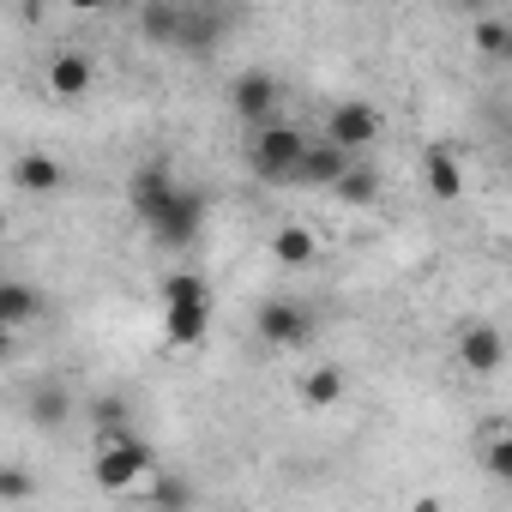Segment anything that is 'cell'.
I'll return each instance as SVG.
<instances>
[{
    "label": "cell",
    "mask_w": 512,
    "mask_h": 512,
    "mask_svg": "<svg viewBox=\"0 0 512 512\" xmlns=\"http://www.w3.org/2000/svg\"><path fill=\"white\" fill-rule=\"evenodd\" d=\"M127 199H133L139 223L151 229V241H163V247H187V241H199V229H205V193L187 187V181H175L169 163L133 169Z\"/></svg>",
    "instance_id": "obj_1"
},
{
    "label": "cell",
    "mask_w": 512,
    "mask_h": 512,
    "mask_svg": "<svg viewBox=\"0 0 512 512\" xmlns=\"http://www.w3.org/2000/svg\"><path fill=\"white\" fill-rule=\"evenodd\" d=\"M211 332V284L199 272H169L163 278V338L175 350H193L205 344Z\"/></svg>",
    "instance_id": "obj_2"
},
{
    "label": "cell",
    "mask_w": 512,
    "mask_h": 512,
    "mask_svg": "<svg viewBox=\"0 0 512 512\" xmlns=\"http://www.w3.org/2000/svg\"><path fill=\"white\" fill-rule=\"evenodd\" d=\"M151 470H157V452H151L139 434H127V428H109L103 446H97V464H91V476H97L103 494H127V488L145 482Z\"/></svg>",
    "instance_id": "obj_3"
},
{
    "label": "cell",
    "mask_w": 512,
    "mask_h": 512,
    "mask_svg": "<svg viewBox=\"0 0 512 512\" xmlns=\"http://www.w3.org/2000/svg\"><path fill=\"white\" fill-rule=\"evenodd\" d=\"M302 145H308V133L272 115V121H260V127H253L247 163H253V175H260V181H290V175H296V157H302Z\"/></svg>",
    "instance_id": "obj_4"
},
{
    "label": "cell",
    "mask_w": 512,
    "mask_h": 512,
    "mask_svg": "<svg viewBox=\"0 0 512 512\" xmlns=\"http://www.w3.org/2000/svg\"><path fill=\"white\" fill-rule=\"evenodd\" d=\"M380 127H386V121H380V109H374V103H362V97H350V103H338V109L326 115V139H332V145H344L350 157H356V151H368V145L380 139Z\"/></svg>",
    "instance_id": "obj_5"
},
{
    "label": "cell",
    "mask_w": 512,
    "mask_h": 512,
    "mask_svg": "<svg viewBox=\"0 0 512 512\" xmlns=\"http://www.w3.org/2000/svg\"><path fill=\"white\" fill-rule=\"evenodd\" d=\"M278 103H284V85H278L272 73H260V67H253V73H241V79L229 85V109H235L247 127L272 121V115H278Z\"/></svg>",
    "instance_id": "obj_6"
},
{
    "label": "cell",
    "mask_w": 512,
    "mask_h": 512,
    "mask_svg": "<svg viewBox=\"0 0 512 512\" xmlns=\"http://www.w3.org/2000/svg\"><path fill=\"white\" fill-rule=\"evenodd\" d=\"M253 326H260V338H266L272 350H302V344L314 338V314H308L302 302H266Z\"/></svg>",
    "instance_id": "obj_7"
},
{
    "label": "cell",
    "mask_w": 512,
    "mask_h": 512,
    "mask_svg": "<svg viewBox=\"0 0 512 512\" xmlns=\"http://www.w3.org/2000/svg\"><path fill=\"white\" fill-rule=\"evenodd\" d=\"M458 362H464V374L494 380V374L506 368V338H500L494 326H464V338H458Z\"/></svg>",
    "instance_id": "obj_8"
},
{
    "label": "cell",
    "mask_w": 512,
    "mask_h": 512,
    "mask_svg": "<svg viewBox=\"0 0 512 512\" xmlns=\"http://www.w3.org/2000/svg\"><path fill=\"white\" fill-rule=\"evenodd\" d=\"M344 169H350V151H344V145H332V139H308V145H302V157H296V175H290V181L332 187Z\"/></svg>",
    "instance_id": "obj_9"
},
{
    "label": "cell",
    "mask_w": 512,
    "mask_h": 512,
    "mask_svg": "<svg viewBox=\"0 0 512 512\" xmlns=\"http://www.w3.org/2000/svg\"><path fill=\"white\" fill-rule=\"evenodd\" d=\"M422 181H428V193L434 199H464V157H458V145H428V157H422Z\"/></svg>",
    "instance_id": "obj_10"
},
{
    "label": "cell",
    "mask_w": 512,
    "mask_h": 512,
    "mask_svg": "<svg viewBox=\"0 0 512 512\" xmlns=\"http://www.w3.org/2000/svg\"><path fill=\"white\" fill-rule=\"evenodd\" d=\"M13 187L19 193H61L67 187V163L49 157V151H25V157H13Z\"/></svg>",
    "instance_id": "obj_11"
},
{
    "label": "cell",
    "mask_w": 512,
    "mask_h": 512,
    "mask_svg": "<svg viewBox=\"0 0 512 512\" xmlns=\"http://www.w3.org/2000/svg\"><path fill=\"white\" fill-rule=\"evenodd\" d=\"M272 260H278L284 272L314 266V260H320V235H314L308 223H278V229H272Z\"/></svg>",
    "instance_id": "obj_12"
},
{
    "label": "cell",
    "mask_w": 512,
    "mask_h": 512,
    "mask_svg": "<svg viewBox=\"0 0 512 512\" xmlns=\"http://www.w3.org/2000/svg\"><path fill=\"white\" fill-rule=\"evenodd\" d=\"M91 79H97V67L85 55H73V49L49 61V97H61V103H79L91 91Z\"/></svg>",
    "instance_id": "obj_13"
},
{
    "label": "cell",
    "mask_w": 512,
    "mask_h": 512,
    "mask_svg": "<svg viewBox=\"0 0 512 512\" xmlns=\"http://www.w3.org/2000/svg\"><path fill=\"white\" fill-rule=\"evenodd\" d=\"M302 404L308 410H332V404H344V368H332V362H320V368H308L302 374Z\"/></svg>",
    "instance_id": "obj_14"
},
{
    "label": "cell",
    "mask_w": 512,
    "mask_h": 512,
    "mask_svg": "<svg viewBox=\"0 0 512 512\" xmlns=\"http://www.w3.org/2000/svg\"><path fill=\"white\" fill-rule=\"evenodd\" d=\"M43 314V296L31 290V284H13V278H0V326H31Z\"/></svg>",
    "instance_id": "obj_15"
},
{
    "label": "cell",
    "mask_w": 512,
    "mask_h": 512,
    "mask_svg": "<svg viewBox=\"0 0 512 512\" xmlns=\"http://www.w3.org/2000/svg\"><path fill=\"white\" fill-rule=\"evenodd\" d=\"M181 25H187V7H175V0H151L139 13V31L151 43H181Z\"/></svg>",
    "instance_id": "obj_16"
},
{
    "label": "cell",
    "mask_w": 512,
    "mask_h": 512,
    "mask_svg": "<svg viewBox=\"0 0 512 512\" xmlns=\"http://www.w3.org/2000/svg\"><path fill=\"white\" fill-rule=\"evenodd\" d=\"M470 43H476V55L500 61V55H512V25H506L500 13H476V25H470Z\"/></svg>",
    "instance_id": "obj_17"
},
{
    "label": "cell",
    "mask_w": 512,
    "mask_h": 512,
    "mask_svg": "<svg viewBox=\"0 0 512 512\" xmlns=\"http://www.w3.org/2000/svg\"><path fill=\"white\" fill-rule=\"evenodd\" d=\"M332 193H338L344 205H374V199H380V175H374V163H350V169L332 181Z\"/></svg>",
    "instance_id": "obj_18"
},
{
    "label": "cell",
    "mask_w": 512,
    "mask_h": 512,
    "mask_svg": "<svg viewBox=\"0 0 512 512\" xmlns=\"http://www.w3.org/2000/svg\"><path fill=\"white\" fill-rule=\"evenodd\" d=\"M25 410H31V422H37V428H61V422L73 416V398H67V386H37Z\"/></svg>",
    "instance_id": "obj_19"
},
{
    "label": "cell",
    "mask_w": 512,
    "mask_h": 512,
    "mask_svg": "<svg viewBox=\"0 0 512 512\" xmlns=\"http://www.w3.org/2000/svg\"><path fill=\"white\" fill-rule=\"evenodd\" d=\"M482 470H488L494 482H512V440H506V434H494V440L482 446Z\"/></svg>",
    "instance_id": "obj_20"
},
{
    "label": "cell",
    "mask_w": 512,
    "mask_h": 512,
    "mask_svg": "<svg viewBox=\"0 0 512 512\" xmlns=\"http://www.w3.org/2000/svg\"><path fill=\"white\" fill-rule=\"evenodd\" d=\"M91 422H97L103 434H109V428H127V422H121V398H97V404H91Z\"/></svg>",
    "instance_id": "obj_21"
},
{
    "label": "cell",
    "mask_w": 512,
    "mask_h": 512,
    "mask_svg": "<svg viewBox=\"0 0 512 512\" xmlns=\"http://www.w3.org/2000/svg\"><path fill=\"white\" fill-rule=\"evenodd\" d=\"M19 494H31V476H19V470H0V500H19Z\"/></svg>",
    "instance_id": "obj_22"
},
{
    "label": "cell",
    "mask_w": 512,
    "mask_h": 512,
    "mask_svg": "<svg viewBox=\"0 0 512 512\" xmlns=\"http://www.w3.org/2000/svg\"><path fill=\"white\" fill-rule=\"evenodd\" d=\"M157 500H193V494H187L181 482H169V476H163V482H157Z\"/></svg>",
    "instance_id": "obj_23"
},
{
    "label": "cell",
    "mask_w": 512,
    "mask_h": 512,
    "mask_svg": "<svg viewBox=\"0 0 512 512\" xmlns=\"http://www.w3.org/2000/svg\"><path fill=\"white\" fill-rule=\"evenodd\" d=\"M67 7H73V13H103L109 0H67Z\"/></svg>",
    "instance_id": "obj_24"
},
{
    "label": "cell",
    "mask_w": 512,
    "mask_h": 512,
    "mask_svg": "<svg viewBox=\"0 0 512 512\" xmlns=\"http://www.w3.org/2000/svg\"><path fill=\"white\" fill-rule=\"evenodd\" d=\"M13 356V326H0V362Z\"/></svg>",
    "instance_id": "obj_25"
},
{
    "label": "cell",
    "mask_w": 512,
    "mask_h": 512,
    "mask_svg": "<svg viewBox=\"0 0 512 512\" xmlns=\"http://www.w3.org/2000/svg\"><path fill=\"white\" fill-rule=\"evenodd\" d=\"M458 7H464V13H488V7H494V0H458Z\"/></svg>",
    "instance_id": "obj_26"
},
{
    "label": "cell",
    "mask_w": 512,
    "mask_h": 512,
    "mask_svg": "<svg viewBox=\"0 0 512 512\" xmlns=\"http://www.w3.org/2000/svg\"><path fill=\"white\" fill-rule=\"evenodd\" d=\"M7 229H13V217H7V211H0V241H7Z\"/></svg>",
    "instance_id": "obj_27"
}]
</instances>
